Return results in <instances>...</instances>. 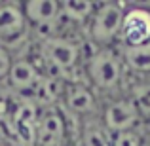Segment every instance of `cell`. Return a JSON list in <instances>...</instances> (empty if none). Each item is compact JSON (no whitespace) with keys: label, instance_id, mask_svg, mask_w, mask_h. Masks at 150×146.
Instances as JSON below:
<instances>
[{"label":"cell","instance_id":"1","mask_svg":"<svg viewBox=\"0 0 150 146\" xmlns=\"http://www.w3.org/2000/svg\"><path fill=\"white\" fill-rule=\"evenodd\" d=\"M84 48L78 40L65 34H51L38 42V59L42 72L57 76L65 82H74V72H84Z\"/></svg>","mask_w":150,"mask_h":146},{"label":"cell","instance_id":"2","mask_svg":"<svg viewBox=\"0 0 150 146\" xmlns=\"http://www.w3.org/2000/svg\"><path fill=\"white\" fill-rule=\"evenodd\" d=\"M84 76L97 93L116 97L127 78V68L120 55V49L93 46V51L84 57Z\"/></svg>","mask_w":150,"mask_h":146},{"label":"cell","instance_id":"3","mask_svg":"<svg viewBox=\"0 0 150 146\" xmlns=\"http://www.w3.org/2000/svg\"><path fill=\"white\" fill-rule=\"evenodd\" d=\"M59 108L65 112L69 120L76 121L78 125L89 120H97L101 116V101L99 93L91 87L86 80L67 82Z\"/></svg>","mask_w":150,"mask_h":146},{"label":"cell","instance_id":"4","mask_svg":"<svg viewBox=\"0 0 150 146\" xmlns=\"http://www.w3.org/2000/svg\"><path fill=\"white\" fill-rule=\"evenodd\" d=\"M124 15H125V10L118 2L97 4L91 19L86 27L89 44L95 46V48H114V44L120 38Z\"/></svg>","mask_w":150,"mask_h":146},{"label":"cell","instance_id":"5","mask_svg":"<svg viewBox=\"0 0 150 146\" xmlns=\"http://www.w3.org/2000/svg\"><path fill=\"white\" fill-rule=\"evenodd\" d=\"M99 120L110 135L139 129L141 123H143V118H141L139 110H137V106L133 104V101L127 95L110 97L103 104Z\"/></svg>","mask_w":150,"mask_h":146},{"label":"cell","instance_id":"6","mask_svg":"<svg viewBox=\"0 0 150 146\" xmlns=\"http://www.w3.org/2000/svg\"><path fill=\"white\" fill-rule=\"evenodd\" d=\"M70 125L59 106L40 112L34 127V146H69Z\"/></svg>","mask_w":150,"mask_h":146},{"label":"cell","instance_id":"7","mask_svg":"<svg viewBox=\"0 0 150 146\" xmlns=\"http://www.w3.org/2000/svg\"><path fill=\"white\" fill-rule=\"evenodd\" d=\"M21 6L29 27L42 32L40 38L57 34L55 27L61 21V2H55V0H27Z\"/></svg>","mask_w":150,"mask_h":146},{"label":"cell","instance_id":"8","mask_svg":"<svg viewBox=\"0 0 150 146\" xmlns=\"http://www.w3.org/2000/svg\"><path fill=\"white\" fill-rule=\"evenodd\" d=\"M150 44V10L129 8L125 10L118 46H144Z\"/></svg>","mask_w":150,"mask_h":146},{"label":"cell","instance_id":"9","mask_svg":"<svg viewBox=\"0 0 150 146\" xmlns=\"http://www.w3.org/2000/svg\"><path fill=\"white\" fill-rule=\"evenodd\" d=\"M42 78V68L34 59H13L10 72L6 76V84L13 89L17 95L27 99L33 93V89L38 85Z\"/></svg>","mask_w":150,"mask_h":146},{"label":"cell","instance_id":"10","mask_svg":"<svg viewBox=\"0 0 150 146\" xmlns=\"http://www.w3.org/2000/svg\"><path fill=\"white\" fill-rule=\"evenodd\" d=\"M29 29L27 17L23 13V6L15 2H0V44L21 38Z\"/></svg>","mask_w":150,"mask_h":146},{"label":"cell","instance_id":"11","mask_svg":"<svg viewBox=\"0 0 150 146\" xmlns=\"http://www.w3.org/2000/svg\"><path fill=\"white\" fill-rule=\"evenodd\" d=\"M76 146H112V135L101 120H89L76 127Z\"/></svg>","mask_w":150,"mask_h":146},{"label":"cell","instance_id":"12","mask_svg":"<svg viewBox=\"0 0 150 146\" xmlns=\"http://www.w3.org/2000/svg\"><path fill=\"white\" fill-rule=\"evenodd\" d=\"M127 72L150 76V44L144 46H118Z\"/></svg>","mask_w":150,"mask_h":146},{"label":"cell","instance_id":"13","mask_svg":"<svg viewBox=\"0 0 150 146\" xmlns=\"http://www.w3.org/2000/svg\"><path fill=\"white\" fill-rule=\"evenodd\" d=\"M95 6L97 4L89 2V0H78V2L76 0H67V2H61V19L88 27L93 11H95Z\"/></svg>","mask_w":150,"mask_h":146},{"label":"cell","instance_id":"14","mask_svg":"<svg viewBox=\"0 0 150 146\" xmlns=\"http://www.w3.org/2000/svg\"><path fill=\"white\" fill-rule=\"evenodd\" d=\"M125 95L137 106L141 118L150 120V82H137V84H133L131 89Z\"/></svg>","mask_w":150,"mask_h":146},{"label":"cell","instance_id":"15","mask_svg":"<svg viewBox=\"0 0 150 146\" xmlns=\"http://www.w3.org/2000/svg\"><path fill=\"white\" fill-rule=\"evenodd\" d=\"M112 146H144V137L139 129L112 135Z\"/></svg>","mask_w":150,"mask_h":146},{"label":"cell","instance_id":"16","mask_svg":"<svg viewBox=\"0 0 150 146\" xmlns=\"http://www.w3.org/2000/svg\"><path fill=\"white\" fill-rule=\"evenodd\" d=\"M11 65H13V57H11L10 51L6 49V46L0 44V80H6Z\"/></svg>","mask_w":150,"mask_h":146},{"label":"cell","instance_id":"17","mask_svg":"<svg viewBox=\"0 0 150 146\" xmlns=\"http://www.w3.org/2000/svg\"><path fill=\"white\" fill-rule=\"evenodd\" d=\"M0 146H8V144H4V142H0Z\"/></svg>","mask_w":150,"mask_h":146}]
</instances>
